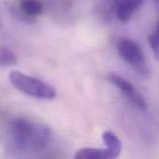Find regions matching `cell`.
<instances>
[{
  "label": "cell",
  "mask_w": 159,
  "mask_h": 159,
  "mask_svg": "<svg viewBox=\"0 0 159 159\" xmlns=\"http://www.w3.org/2000/svg\"><path fill=\"white\" fill-rule=\"evenodd\" d=\"M7 129L14 145L22 152H40L48 145L51 140L49 128L30 118H12L8 122Z\"/></svg>",
  "instance_id": "cell-1"
},
{
  "label": "cell",
  "mask_w": 159,
  "mask_h": 159,
  "mask_svg": "<svg viewBox=\"0 0 159 159\" xmlns=\"http://www.w3.org/2000/svg\"><path fill=\"white\" fill-rule=\"evenodd\" d=\"M9 81L15 89L28 96L42 100H53L56 97V90L49 84L20 72H10Z\"/></svg>",
  "instance_id": "cell-2"
},
{
  "label": "cell",
  "mask_w": 159,
  "mask_h": 159,
  "mask_svg": "<svg viewBox=\"0 0 159 159\" xmlns=\"http://www.w3.org/2000/svg\"><path fill=\"white\" fill-rule=\"evenodd\" d=\"M119 56L142 76H149L150 70L141 47L131 39L122 37L116 45Z\"/></svg>",
  "instance_id": "cell-3"
},
{
  "label": "cell",
  "mask_w": 159,
  "mask_h": 159,
  "mask_svg": "<svg viewBox=\"0 0 159 159\" xmlns=\"http://www.w3.org/2000/svg\"><path fill=\"white\" fill-rule=\"evenodd\" d=\"M107 79L114 86H116L126 97V99L129 100V102L132 103L137 109L141 111H145L147 109V103L143 96L134 88V86L129 81L116 74L108 75Z\"/></svg>",
  "instance_id": "cell-4"
},
{
  "label": "cell",
  "mask_w": 159,
  "mask_h": 159,
  "mask_svg": "<svg viewBox=\"0 0 159 159\" xmlns=\"http://www.w3.org/2000/svg\"><path fill=\"white\" fill-rule=\"evenodd\" d=\"M143 3V0H114V7L117 19L123 23L129 21Z\"/></svg>",
  "instance_id": "cell-5"
},
{
  "label": "cell",
  "mask_w": 159,
  "mask_h": 159,
  "mask_svg": "<svg viewBox=\"0 0 159 159\" xmlns=\"http://www.w3.org/2000/svg\"><path fill=\"white\" fill-rule=\"evenodd\" d=\"M19 8L20 13L28 19H35L43 13V5L39 0H21Z\"/></svg>",
  "instance_id": "cell-6"
},
{
  "label": "cell",
  "mask_w": 159,
  "mask_h": 159,
  "mask_svg": "<svg viewBox=\"0 0 159 159\" xmlns=\"http://www.w3.org/2000/svg\"><path fill=\"white\" fill-rule=\"evenodd\" d=\"M102 141L110 154V158L118 157L122 150V143L118 137L112 131H104L102 134Z\"/></svg>",
  "instance_id": "cell-7"
},
{
  "label": "cell",
  "mask_w": 159,
  "mask_h": 159,
  "mask_svg": "<svg viewBox=\"0 0 159 159\" xmlns=\"http://www.w3.org/2000/svg\"><path fill=\"white\" fill-rule=\"evenodd\" d=\"M76 159H109L110 154L105 148H82L76 152L75 155Z\"/></svg>",
  "instance_id": "cell-8"
},
{
  "label": "cell",
  "mask_w": 159,
  "mask_h": 159,
  "mask_svg": "<svg viewBox=\"0 0 159 159\" xmlns=\"http://www.w3.org/2000/svg\"><path fill=\"white\" fill-rule=\"evenodd\" d=\"M148 43L153 51L155 59L159 61V20L157 21L154 31L148 35Z\"/></svg>",
  "instance_id": "cell-9"
},
{
  "label": "cell",
  "mask_w": 159,
  "mask_h": 159,
  "mask_svg": "<svg viewBox=\"0 0 159 159\" xmlns=\"http://www.w3.org/2000/svg\"><path fill=\"white\" fill-rule=\"evenodd\" d=\"M1 66L2 67H8V66H12L15 65L17 63V58L14 54V52L9 49L8 48L6 47H2L1 48Z\"/></svg>",
  "instance_id": "cell-10"
},
{
  "label": "cell",
  "mask_w": 159,
  "mask_h": 159,
  "mask_svg": "<svg viewBox=\"0 0 159 159\" xmlns=\"http://www.w3.org/2000/svg\"><path fill=\"white\" fill-rule=\"evenodd\" d=\"M154 1H155V2H156L157 4H159V0H154Z\"/></svg>",
  "instance_id": "cell-11"
}]
</instances>
